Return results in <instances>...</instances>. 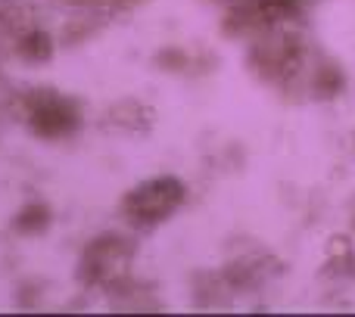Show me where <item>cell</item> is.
Listing matches in <instances>:
<instances>
[{"instance_id": "3957f363", "label": "cell", "mask_w": 355, "mask_h": 317, "mask_svg": "<svg viewBox=\"0 0 355 317\" xmlns=\"http://www.w3.org/2000/svg\"><path fill=\"white\" fill-rule=\"evenodd\" d=\"M25 118H28L31 131L44 141H69L81 131L85 125V112L72 97L56 91H37L25 103Z\"/></svg>"}, {"instance_id": "7a4b0ae2", "label": "cell", "mask_w": 355, "mask_h": 317, "mask_svg": "<svg viewBox=\"0 0 355 317\" xmlns=\"http://www.w3.org/2000/svg\"><path fill=\"white\" fill-rule=\"evenodd\" d=\"M190 199V187L175 174H156L135 183L119 202V218L128 230H156L172 221Z\"/></svg>"}, {"instance_id": "6da1fadb", "label": "cell", "mask_w": 355, "mask_h": 317, "mask_svg": "<svg viewBox=\"0 0 355 317\" xmlns=\"http://www.w3.org/2000/svg\"><path fill=\"white\" fill-rule=\"evenodd\" d=\"M137 255L135 230H100L85 243L78 255V280L87 289L116 293L122 283L131 280V264Z\"/></svg>"}, {"instance_id": "277c9868", "label": "cell", "mask_w": 355, "mask_h": 317, "mask_svg": "<svg viewBox=\"0 0 355 317\" xmlns=\"http://www.w3.org/2000/svg\"><path fill=\"white\" fill-rule=\"evenodd\" d=\"M106 122H110L112 128L125 131V134H137V131L147 128L150 109L141 103V100H119V103L110 106V112H106Z\"/></svg>"}]
</instances>
